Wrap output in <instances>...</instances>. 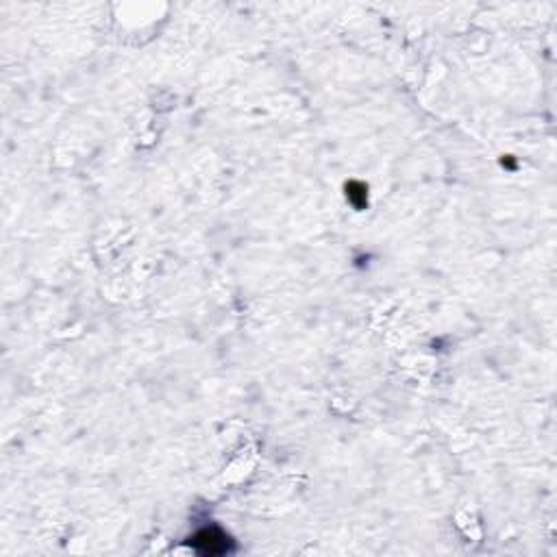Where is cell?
Returning <instances> with one entry per match:
<instances>
[{
    "label": "cell",
    "instance_id": "cell-1",
    "mask_svg": "<svg viewBox=\"0 0 557 557\" xmlns=\"http://www.w3.org/2000/svg\"><path fill=\"white\" fill-rule=\"evenodd\" d=\"M190 544L196 553L205 555V557H218V555H226V553L235 551L233 540L228 538L220 527H214V525L196 531L190 538Z\"/></svg>",
    "mask_w": 557,
    "mask_h": 557
},
{
    "label": "cell",
    "instance_id": "cell-2",
    "mask_svg": "<svg viewBox=\"0 0 557 557\" xmlns=\"http://www.w3.org/2000/svg\"><path fill=\"white\" fill-rule=\"evenodd\" d=\"M349 196H351L353 205L357 203V196H359V199H362V201L366 203V185H362V183L353 181V183L349 185Z\"/></svg>",
    "mask_w": 557,
    "mask_h": 557
}]
</instances>
